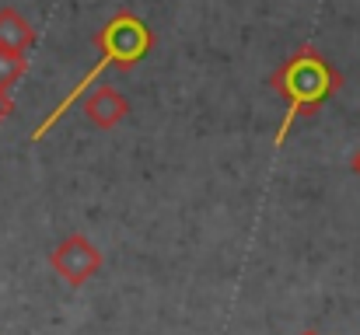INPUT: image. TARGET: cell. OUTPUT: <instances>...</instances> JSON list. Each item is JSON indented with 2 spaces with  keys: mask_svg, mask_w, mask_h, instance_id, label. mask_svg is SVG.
<instances>
[{
  "mask_svg": "<svg viewBox=\"0 0 360 335\" xmlns=\"http://www.w3.org/2000/svg\"><path fill=\"white\" fill-rule=\"evenodd\" d=\"M269 88L287 102V115L273 136V147H283L297 119L315 115L329 98L340 95L343 74L333 67V60L326 53H319L315 46H301L269 74Z\"/></svg>",
  "mask_w": 360,
  "mask_h": 335,
  "instance_id": "6da1fadb",
  "label": "cell"
},
{
  "mask_svg": "<svg viewBox=\"0 0 360 335\" xmlns=\"http://www.w3.org/2000/svg\"><path fill=\"white\" fill-rule=\"evenodd\" d=\"M95 49H98V67L102 70H133L150 49H154V32L150 25L133 14L116 11L98 32H95Z\"/></svg>",
  "mask_w": 360,
  "mask_h": 335,
  "instance_id": "7a4b0ae2",
  "label": "cell"
},
{
  "mask_svg": "<svg viewBox=\"0 0 360 335\" xmlns=\"http://www.w3.org/2000/svg\"><path fill=\"white\" fill-rule=\"evenodd\" d=\"M102 262H105V258H102V251L91 244L88 234H67V237L53 248V255H49L53 272H56L60 280H67L70 287H84L91 276H98Z\"/></svg>",
  "mask_w": 360,
  "mask_h": 335,
  "instance_id": "3957f363",
  "label": "cell"
},
{
  "mask_svg": "<svg viewBox=\"0 0 360 335\" xmlns=\"http://www.w3.org/2000/svg\"><path fill=\"white\" fill-rule=\"evenodd\" d=\"M84 115H88L91 126H98V129H116L122 119L129 115V98L122 95L120 88L102 84V88H95V91L84 98Z\"/></svg>",
  "mask_w": 360,
  "mask_h": 335,
  "instance_id": "277c9868",
  "label": "cell"
},
{
  "mask_svg": "<svg viewBox=\"0 0 360 335\" xmlns=\"http://www.w3.org/2000/svg\"><path fill=\"white\" fill-rule=\"evenodd\" d=\"M35 46V28L18 7H0V49L28 53Z\"/></svg>",
  "mask_w": 360,
  "mask_h": 335,
  "instance_id": "5b68a950",
  "label": "cell"
},
{
  "mask_svg": "<svg viewBox=\"0 0 360 335\" xmlns=\"http://www.w3.org/2000/svg\"><path fill=\"white\" fill-rule=\"evenodd\" d=\"M25 74H28V60H25V53L0 49V88H7V91H11Z\"/></svg>",
  "mask_w": 360,
  "mask_h": 335,
  "instance_id": "8992f818",
  "label": "cell"
},
{
  "mask_svg": "<svg viewBox=\"0 0 360 335\" xmlns=\"http://www.w3.org/2000/svg\"><path fill=\"white\" fill-rule=\"evenodd\" d=\"M14 112V102H11V91L7 88H0V126H4V119Z\"/></svg>",
  "mask_w": 360,
  "mask_h": 335,
  "instance_id": "52a82bcc",
  "label": "cell"
},
{
  "mask_svg": "<svg viewBox=\"0 0 360 335\" xmlns=\"http://www.w3.org/2000/svg\"><path fill=\"white\" fill-rule=\"evenodd\" d=\"M354 171H357V178H360V150L354 154Z\"/></svg>",
  "mask_w": 360,
  "mask_h": 335,
  "instance_id": "ba28073f",
  "label": "cell"
},
{
  "mask_svg": "<svg viewBox=\"0 0 360 335\" xmlns=\"http://www.w3.org/2000/svg\"><path fill=\"white\" fill-rule=\"evenodd\" d=\"M297 335H322V332H315V329H304V332H297Z\"/></svg>",
  "mask_w": 360,
  "mask_h": 335,
  "instance_id": "9c48e42d",
  "label": "cell"
}]
</instances>
